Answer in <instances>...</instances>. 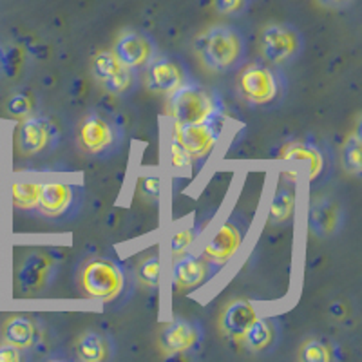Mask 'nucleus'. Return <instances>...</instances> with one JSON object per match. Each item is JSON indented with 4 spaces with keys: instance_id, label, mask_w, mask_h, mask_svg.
I'll return each instance as SVG.
<instances>
[{
    "instance_id": "f257e3e1",
    "label": "nucleus",
    "mask_w": 362,
    "mask_h": 362,
    "mask_svg": "<svg viewBox=\"0 0 362 362\" xmlns=\"http://www.w3.org/2000/svg\"><path fill=\"white\" fill-rule=\"evenodd\" d=\"M192 49L205 69L230 74L247 64L248 44L245 35L232 24H212L194 38Z\"/></svg>"
},
{
    "instance_id": "f03ea898",
    "label": "nucleus",
    "mask_w": 362,
    "mask_h": 362,
    "mask_svg": "<svg viewBox=\"0 0 362 362\" xmlns=\"http://www.w3.org/2000/svg\"><path fill=\"white\" fill-rule=\"evenodd\" d=\"M74 140L86 156L96 161H109L122 153L125 131L122 122L112 115L89 111L80 118L74 131Z\"/></svg>"
},
{
    "instance_id": "7ed1b4c3",
    "label": "nucleus",
    "mask_w": 362,
    "mask_h": 362,
    "mask_svg": "<svg viewBox=\"0 0 362 362\" xmlns=\"http://www.w3.org/2000/svg\"><path fill=\"white\" fill-rule=\"evenodd\" d=\"M288 82L279 67L267 62H252L238 74V93L248 107L274 109L283 103Z\"/></svg>"
},
{
    "instance_id": "20e7f679",
    "label": "nucleus",
    "mask_w": 362,
    "mask_h": 362,
    "mask_svg": "<svg viewBox=\"0 0 362 362\" xmlns=\"http://www.w3.org/2000/svg\"><path fill=\"white\" fill-rule=\"evenodd\" d=\"M78 288L87 299L115 303L127 286V272L118 261L107 257L90 259L80 268Z\"/></svg>"
},
{
    "instance_id": "39448f33",
    "label": "nucleus",
    "mask_w": 362,
    "mask_h": 362,
    "mask_svg": "<svg viewBox=\"0 0 362 362\" xmlns=\"http://www.w3.org/2000/svg\"><path fill=\"white\" fill-rule=\"evenodd\" d=\"M169 116L173 124H198L212 116L225 112L221 98L206 90L202 83L187 78L169 95Z\"/></svg>"
},
{
    "instance_id": "423d86ee",
    "label": "nucleus",
    "mask_w": 362,
    "mask_h": 362,
    "mask_svg": "<svg viewBox=\"0 0 362 362\" xmlns=\"http://www.w3.org/2000/svg\"><path fill=\"white\" fill-rule=\"evenodd\" d=\"M86 202V190L78 183L40 181L35 214L51 223H67L78 218Z\"/></svg>"
},
{
    "instance_id": "0eeeda50",
    "label": "nucleus",
    "mask_w": 362,
    "mask_h": 362,
    "mask_svg": "<svg viewBox=\"0 0 362 362\" xmlns=\"http://www.w3.org/2000/svg\"><path fill=\"white\" fill-rule=\"evenodd\" d=\"M261 57L274 67L292 66L305 51V37L288 22H270L259 37Z\"/></svg>"
},
{
    "instance_id": "6e6552de",
    "label": "nucleus",
    "mask_w": 362,
    "mask_h": 362,
    "mask_svg": "<svg viewBox=\"0 0 362 362\" xmlns=\"http://www.w3.org/2000/svg\"><path fill=\"white\" fill-rule=\"evenodd\" d=\"M226 112L212 116L205 122L198 124H173V131L176 132L177 140L185 147L196 169H202L210 154L218 147L219 138L223 134Z\"/></svg>"
},
{
    "instance_id": "1a4fd4ad",
    "label": "nucleus",
    "mask_w": 362,
    "mask_h": 362,
    "mask_svg": "<svg viewBox=\"0 0 362 362\" xmlns=\"http://www.w3.org/2000/svg\"><path fill=\"white\" fill-rule=\"evenodd\" d=\"M90 73L105 93L118 98L134 95L140 87V73L124 64L115 51H100L90 60Z\"/></svg>"
},
{
    "instance_id": "9d476101",
    "label": "nucleus",
    "mask_w": 362,
    "mask_h": 362,
    "mask_svg": "<svg viewBox=\"0 0 362 362\" xmlns=\"http://www.w3.org/2000/svg\"><path fill=\"white\" fill-rule=\"evenodd\" d=\"M60 129L49 116L29 115L15 129V148L24 158L40 156L57 148Z\"/></svg>"
},
{
    "instance_id": "9b49d317",
    "label": "nucleus",
    "mask_w": 362,
    "mask_h": 362,
    "mask_svg": "<svg viewBox=\"0 0 362 362\" xmlns=\"http://www.w3.org/2000/svg\"><path fill=\"white\" fill-rule=\"evenodd\" d=\"M58 264L60 261L51 252H29L21 261L17 274H15L17 290L24 296H37V293L45 292L57 277Z\"/></svg>"
},
{
    "instance_id": "f8f14e48",
    "label": "nucleus",
    "mask_w": 362,
    "mask_h": 362,
    "mask_svg": "<svg viewBox=\"0 0 362 362\" xmlns=\"http://www.w3.org/2000/svg\"><path fill=\"white\" fill-rule=\"evenodd\" d=\"M248 235V221L241 216L234 214L226 219L218 230L212 234L203 247L202 255L209 263L216 267H225L234 259L238 252L243 248L245 239Z\"/></svg>"
},
{
    "instance_id": "ddd939ff",
    "label": "nucleus",
    "mask_w": 362,
    "mask_h": 362,
    "mask_svg": "<svg viewBox=\"0 0 362 362\" xmlns=\"http://www.w3.org/2000/svg\"><path fill=\"white\" fill-rule=\"evenodd\" d=\"M205 339V329L194 319L174 317L160 334V348L169 355H187L198 351Z\"/></svg>"
},
{
    "instance_id": "4468645a",
    "label": "nucleus",
    "mask_w": 362,
    "mask_h": 362,
    "mask_svg": "<svg viewBox=\"0 0 362 362\" xmlns=\"http://www.w3.org/2000/svg\"><path fill=\"white\" fill-rule=\"evenodd\" d=\"M112 51L122 62L140 73L156 57L158 47L156 40L147 31L127 28L118 35Z\"/></svg>"
},
{
    "instance_id": "2eb2a0df",
    "label": "nucleus",
    "mask_w": 362,
    "mask_h": 362,
    "mask_svg": "<svg viewBox=\"0 0 362 362\" xmlns=\"http://www.w3.org/2000/svg\"><path fill=\"white\" fill-rule=\"evenodd\" d=\"M221 270L216 264L209 263L202 254L187 252L177 257H173L170 264V283L177 290L199 288L210 277H214Z\"/></svg>"
},
{
    "instance_id": "dca6fc26",
    "label": "nucleus",
    "mask_w": 362,
    "mask_h": 362,
    "mask_svg": "<svg viewBox=\"0 0 362 362\" xmlns=\"http://www.w3.org/2000/svg\"><path fill=\"white\" fill-rule=\"evenodd\" d=\"M346 221L344 209L337 199L317 196L308 206V230L319 239H328L342 230Z\"/></svg>"
},
{
    "instance_id": "f3484780",
    "label": "nucleus",
    "mask_w": 362,
    "mask_h": 362,
    "mask_svg": "<svg viewBox=\"0 0 362 362\" xmlns=\"http://www.w3.org/2000/svg\"><path fill=\"white\" fill-rule=\"evenodd\" d=\"M144 71L147 89L156 95H170L187 80L185 67L180 60L163 53H156Z\"/></svg>"
},
{
    "instance_id": "a211bd4d",
    "label": "nucleus",
    "mask_w": 362,
    "mask_h": 362,
    "mask_svg": "<svg viewBox=\"0 0 362 362\" xmlns=\"http://www.w3.org/2000/svg\"><path fill=\"white\" fill-rule=\"evenodd\" d=\"M281 160L286 163H306L308 165V177L312 183L321 181L328 173V154L315 141H292L283 148Z\"/></svg>"
},
{
    "instance_id": "6ab92c4d",
    "label": "nucleus",
    "mask_w": 362,
    "mask_h": 362,
    "mask_svg": "<svg viewBox=\"0 0 362 362\" xmlns=\"http://www.w3.org/2000/svg\"><path fill=\"white\" fill-rule=\"evenodd\" d=\"M281 325L276 317H255V321L241 335V342L250 354H268L279 344Z\"/></svg>"
},
{
    "instance_id": "aec40b11",
    "label": "nucleus",
    "mask_w": 362,
    "mask_h": 362,
    "mask_svg": "<svg viewBox=\"0 0 362 362\" xmlns=\"http://www.w3.org/2000/svg\"><path fill=\"white\" fill-rule=\"evenodd\" d=\"M40 337L37 322L24 313H15L9 315L2 325V339L6 344H11L21 351L35 348Z\"/></svg>"
},
{
    "instance_id": "412c9836",
    "label": "nucleus",
    "mask_w": 362,
    "mask_h": 362,
    "mask_svg": "<svg viewBox=\"0 0 362 362\" xmlns=\"http://www.w3.org/2000/svg\"><path fill=\"white\" fill-rule=\"evenodd\" d=\"M115 342L105 332L86 329L74 344L76 358L82 362H102L115 357Z\"/></svg>"
},
{
    "instance_id": "4be33fe9",
    "label": "nucleus",
    "mask_w": 362,
    "mask_h": 362,
    "mask_svg": "<svg viewBox=\"0 0 362 362\" xmlns=\"http://www.w3.org/2000/svg\"><path fill=\"white\" fill-rule=\"evenodd\" d=\"M257 315H259L257 308L252 305L250 300H232L230 305L221 312L219 328L226 337L241 339V335L247 332V328L255 321Z\"/></svg>"
},
{
    "instance_id": "5701e85b",
    "label": "nucleus",
    "mask_w": 362,
    "mask_h": 362,
    "mask_svg": "<svg viewBox=\"0 0 362 362\" xmlns=\"http://www.w3.org/2000/svg\"><path fill=\"white\" fill-rule=\"evenodd\" d=\"M297 196L296 189L292 183L281 185L279 189L274 192L270 199V206H268V223L270 225H284V223L292 221L293 214H296Z\"/></svg>"
},
{
    "instance_id": "b1692460",
    "label": "nucleus",
    "mask_w": 362,
    "mask_h": 362,
    "mask_svg": "<svg viewBox=\"0 0 362 362\" xmlns=\"http://www.w3.org/2000/svg\"><path fill=\"white\" fill-rule=\"evenodd\" d=\"M361 147H362V138H361V127H355V131L346 138L344 145L341 151V161L342 169L354 177H361L362 174V160H361Z\"/></svg>"
},
{
    "instance_id": "393cba45",
    "label": "nucleus",
    "mask_w": 362,
    "mask_h": 362,
    "mask_svg": "<svg viewBox=\"0 0 362 362\" xmlns=\"http://www.w3.org/2000/svg\"><path fill=\"white\" fill-rule=\"evenodd\" d=\"M40 181H15L11 185V202L18 210L35 214L38 205Z\"/></svg>"
},
{
    "instance_id": "a878e982",
    "label": "nucleus",
    "mask_w": 362,
    "mask_h": 362,
    "mask_svg": "<svg viewBox=\"0 0 362 362\" xmlns=\"http://www.w3.org/2000/svg\"><path fill=\"white\" fill-rule=\"evenodd\" d=\"M202 225H187L180 230L170 235L169 241V254L170 257H177L181 254L192 250V247L198 243L199 235H202Z\"/></svg>"
},
{
    "instance_id": "bb28decb",
    "label": "nucleus",
    "mask_w": 362,
    "mask_h": 362,
    "mask_svg": "<svg viewBox=\"0 0 362 362\" xmlns=\"http://www.w3.org/2000/svg\"><path fill=\"white\" fill-rule=\"evenodd\" d=\"M136 276L144 286L156 290L163 279V267H161L160 255H148V257L141 259L138 264V270H136Z\"/></svg>"
},
{
    "instance_id": "cd10ccee",
    "label": "nucleus",
    "mask_w": 362,
    "mask_h": 362,
    "mask_svg": "<svg viewBox=\"0 0 362 362\" xmlns=\"http://www.w3.org/2000/svg\"><path fill=\"white\" fill-rule=\"evenodd\" d=\"M167 154H169V163L173 167V170L180 174L190 173L194 169V163L190 160L189 153L185 151V147L181 145V141L177 140L176 132L170 129L169 140H167Z\"/></svg>"
},
{
    "instance_id": "c85d7f7f",
    "label": "nucleus",
    "mask_w": 362,
    "mask_h": 362,
    "mask_svg": "<svg viewBox=\"0 0 362 362\" xmlns=\"http://www.w3.org/2000/svg\"><path fill=\"white\" fill-rule=\"evenodd\" d=\"M299 358L306 362H328L332 361V351H329V346L319 339H308L300 346Z\"/></svg>"
},
{
    "instance_id": "c756f323",
    "label": "nucleus",
    "mask_w": 362,
    "mask_h": 362,
    "mask_svg": "<svg viewBox=\"0 0 362 362\" xmlns=\"http://www.w3.org/2000/svg\"><path fill=\"white\" fill-rule=\"evenodd\" d=\"M6 111L9 112L15 118H25V116L33 115L35 111V100L33 96L28 95V93H17L8 100V105H6Z\"/></svg>"
},
{
    "instance_id": "7c9ffc66",
    "label": "nucleus",
    "mask_w": 362,
    "mask_h": 362,
    "mask_svg": "<svg viewBox=\"0 0 362 362\" xmlns=\"http://www.w3.org/2000/svg\"><path fill=\"white\" fill-rule=\"evenodd\" d=\"M254 0H214V8L225 17H241L252 6Z\"/></svg>"
},
{
    "instance_id": "2f4dec72",
    "label": "nucleus",
    "mask_w": 362,
    "mask_h": 362,
    "mask_svg": "<svg viewBox=\"0 0 362 362\" xmlns=\"http://www.w3.org/2000/svg\"><path fill=\"white\" fill-rule=\"evenodd\" d=\"M140 192L147 202L158 203L163 194V181L158 176H145L140 181Z\"/></svg>"
},
{
    "instance_id": "473e14b6",
    "label": "nucleus",
    "mask_w": 362,
    "mask_h": 362,
    "mask_svg": "<svg viewBox=\"0 0 362 362\" xmlns=\"http://www.w3.org/2000/svg\"><path fill=\"white\" fill-rule=\"evenodd\" d=\"M22 361V354L18 348L11 344L0 346V362H18Z\"/></svg>"
},
{
    "instance_id": "72a5a7b5",
    "label": "nucleus",
    "mask_w": 362,
    "mask_h": 362,
    "mask_svg": "<svg viewBox=\"0 0 362 362\" xmlns=\"http://www.w3.org/2000/svg\"><path fill=\"white\" fill-rule=\"evenodd\" d=\"M317 2L328 9H346L350 8L355 0H317Z\"/></svg>"
}]
</instances>
